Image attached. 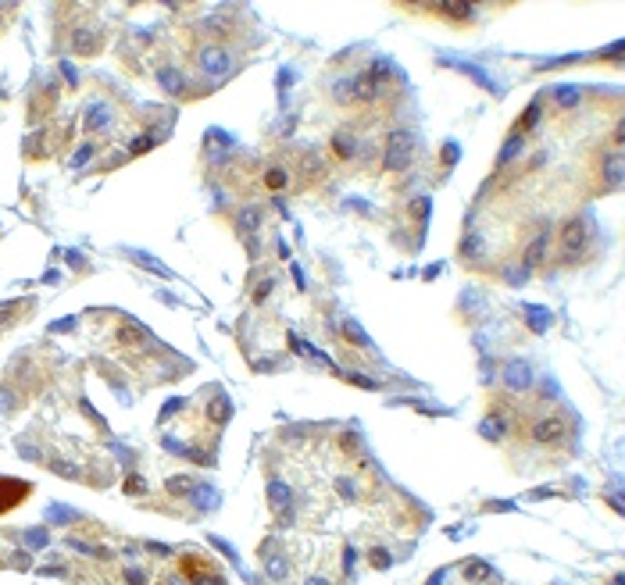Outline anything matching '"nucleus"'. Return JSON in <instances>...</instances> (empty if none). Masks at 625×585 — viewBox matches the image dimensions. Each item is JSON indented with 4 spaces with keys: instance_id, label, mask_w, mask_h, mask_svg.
Masks as SVG:
<instances>
[{
    "instance_id": "f257e3e1",
    "label": "nucleus",
    "mask_w": 625,
    "mask_h": 585,
    "mask_svg": "<svg viewBox=\"0 0 625 585\" xmlns=\"http://www.w3.org/2000/svg\"><path fill=\"white\" fill-rule=\"evenodd\" d=\"M572 436V425L565 418V411H550V414H540L536 425H533V439L540 446H565Z\"/></svg>"
},
{
    "instance_id": "f03ea898",
    "label": "nucleus",
    "mask_w": 625,
    "mask_h": 585,
    "mask_svg": "<svg viewBox=\"0 0 625 585\" xmlns=\"http://www.w3.org/2000/svg\"><path fill=\"white\" fill-rule=\"evenodd\" d=\"M582 239H586V225H582V222L565 225V232H561V246H565V254H575L579 246H582Z\"/></svg>"
},
{
    "instance_id": "7ed1b4c3",
    "label": "nucleus",
    "mask_w": 625,
    "mask_h": 585,
    "mask_svg": "<svg viewBox=\"0 0 625 585\" xmlns=\"http://www.w3.org/2000/svg\"><path fill=\"white\" fill-rule=\"evenodd\" d=\"M265 182H268V190H283L286 175H283V172H268V178H265Z\"/></svg>"
}]
</instances>
